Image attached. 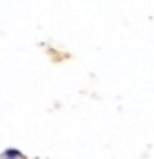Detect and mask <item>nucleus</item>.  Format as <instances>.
I'll return each mask as SVG.
<instances>
[{
  "label": "nucleus",
  "instance_id": "nucleus-1",
  "mask_svg": "<svg viewBox=\"0 0 154 159\" xmlns=\"http://www.w3.org/2000/svg\"><path fill=\"white\" fill-rule=\"evenodd\" d=\"M5 156L10 157V159H13V157H18L20 152L17 151V149H7V151H5Z\"/></svg>",
  "mask_w": 154,
  "mask_h": 159
}]
</instances>
